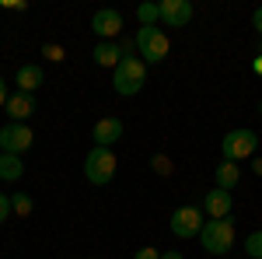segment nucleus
Listing matches in <instances>:
<instances>
[{
  "label": "nucleus",
  "instance_id": "nucleus-1",
  "mask_svg": "<svg viewBox=\"0 0 262 259\" xmlns=\"http://www.w3.org/2000/svg\"><path fill=\"white\" fill-rule=\"evenodd\" d=\"M143 84H147V63H143L140 56H122V63L116 67V74H112L116 95L133 98V95H140Z\"/></svg>",
  "mask_w": 262,
  "mask_h": 259
},
{
  "label": "nucleus",
  "instance_id": "nucleus-2",
  "mask_svg": "<svg viewBox=\"0 0 262 259\" xmlns=\"http://www.w3.org/2000/svg\"><path fill=\"white\" fill-rule=\"evenodd\" d=\"M133 46H137V56L143 63H164L168 53H171V42H168V35H164L158 25L154 28H137Z\"/></svg>",
  "mask_w": 262,
  "mask_h": 259
},
{
  "label": "nucleus",
  "instance_id": "nucleus-3",
  "mask_svg": "<svg viewBox=\"0 0 262 259\" xmlns=\"http://www.w3.org/2000/svg\"><path fill=\"white\" fill-rule=\"evenodd\" d=\"M200 242L210 256H227L234 249V221L224 217V221H206L200 231Z\"/></svg>",
  "mask_w": 262,
  "mask_h": 259
},
{
  "label": "nucleus",
  "instance_id": "nucleus-4",
  "mask_svg": "<svg viewBox=\"0 0 262 259\" xmlns=\"http://www.w3.org/2000/svg\"><path fill=\"white\" fill-rule=\"evenodd\" d=\"M116 165L119 161L112 154V147H91L88 158H84V179L91 186H108L116 179Z\"/></svg>",
  "mask_w": 262,
  "mask_h": 259
},
{
  "label": "nucleus",
  "instance_id": "nucleus-5",
  "mask_svg": "<svg viewBox=\"0 0 262 259\" xmlns=\"http://www.w3.org/2000/svg\"><path fill=\"white\" fill-rule=\"evenodd\" d=\"M221 151H224V161H234V165H238V161L252 158V154L259 151V133H255V130H248V126H238V130L224 133Z\"/></svg>",
  "mask_w": 262,
  "mask_h": 259
},
{
  "label": "nucleus",
  "instance_id": "nucleus-6",
  "mask_svg": "<svg viewBox=\"0 0 262 259\" xmlns=\"http://www.w3.org/2000/svg\"><path fill=\"white\" fill-rule=\"evenodd\" d=\"M32 126L28 123H7V126H0V154H25L28 147H32Z\"/></svg>",
  "mask_w": 262,
  "mask_h": 259
},
{
  "label": "nucleus",
  "instance_id": "nucleus-7",
  "mask_svg": "<svg viewBox=\"0 0 262 259\" xmlns=\"http://www.w3.org/2000/svg\"><path fill=\"white\" fill-rule=\"evenodd\" d=\"M203 224H206V217H203L200 207H179V210L171 214V231H175L179 238H200Z\"/></svg>",
  "mask_w": 262,
  "mask_h": 259
},
{
  "label": "nucleus",
  "instance_id": "nucleus-8",
  "mask_svg": "<svg viewBox=\"0 0 262 259\" xmlns=\"http://www.w3.org/2000/svg\"><path fill=\"white\" fill-rule=\"evenodd\" d=\"M91 28L101 42H116V35L122 32V14L116 7H98L95 18H91Z\"/></svg>",
  "mask_w": 262,
  "mask_h": 259
},
{
  "label": "nucleus",
  "instance_id": "nucleus-9",
  "mask_svg": "<svg viewBox=\"0 0 262 259\" xmlns=\"http://www.w3.org/2000/svg\"><path fill=\"white\" fill-rule=\"evenodd\" d=\"M161 25L164 28H185L192 21V0H161Z\"/></svg>",
  "mask_w": 262,
  "mask_h": 259
},
{
  "label": "nucleus",
  "instance_id": "nucleus-10",
  "mask_svg": "<svg viewBox=\"0 0 262 259\" xmlns=\"http://www.w3.org/2000/svg\"><path fill=\"white\" fill-rule=\"evenodd\" d=\"M200 210H206L210 221H224V217H231V210H234V196H231L227 189H217V186H213V189L203 196Z\"/></svg>",
  "mask_w": 262,
  "mask_h": 259
},
{
  "label": "nucleus",
  "instance_id": "nucleus-11",
  "mask_svg": "<svg viewBox=\"0 0 262 259\" xmlns=\"http://www.w3.org/2000/svg\"><path fill=\"white\" fill-rule=\"evenodd\" d=\"M91 140H95V147H112V144H119L122 140V119L119 116H105V119H98L95 130H91Z\"/></svg>",
  "mask_w": 262,
  "mask_h": 259
},
{
  "label": "nucleus",
  "instance_id": "nucleus-12",
  "mask_svg": "<svg viewBox=\"0 0 262 259\" xmlns=\"http://www.w3.org/2000/svg\"><path fill=\"white\" fill-rule=\"evenodd\" d=\"M7 116H11V123H25L35 116V95H21V91H14L11 98H7Z\"/></svg>",
  "mask_w": 262,
  "mask_h": 259
},
{
  "label": "nucleus",
  "instance_id": "nucleus-13",
  "mask_svg": "<svg viewBox=\"0 0 262 259\" xmlns=\"http://www.w3.org/2000/svg\"><path fill=\"white\" fill-rule=\"evenodd\" d=\"M42 81H46V74H42L39 63H25V67L18 70V77H14V84H18L21 95H35V91L42 88Z\"/></svg>",
  "mask_w": 262,
  "mask_h": 259
},
{
  "label": "nucleus",
  "instance_id": "nucleus-14",
  "mask_svg": "<svg viewBox=\"0 0 262 259\" xmlns=\"http://www.w3.org/2000/svg\"><path fill=\"white\" fill-rule=\"evenodd\" d=\"M95 63L116 70V67L122 63V46L119 42H95Z\"/></svg>",
  "mask_w": 262,
  "mask_h": 259
},
{
  "label": "nucleus",
  "instance_id": "nucleus-15",
  "mask_svg": "<svg viewBox=\"0 0 262 259\" xmlns=\"http://www.w3.org/2000/svg\"><path fill=\"white\" fill-rule=\"evenodd\" d=\"M213 179H217V189H234L238 186V179H242V168L234 165V161H221L217 168H213Z\"/></svg>",
  "mask_w": 262,
  "mask_h": 259
},
{
  "label": "nucleus",
  "instance_id": "nucleus-16",
  "mask_svg": "<svg viewBox=\"0 0 262 259\" xmlns=\"http://www.w3.org/2000/svg\"><path fill=\"white\" fill-rule=\"evenodd\" d=\"M25 175V165L18 154H0V179L4 182H18Z\"/></svg>",
  "mask_w": 262,
  "mask_h": 259
},
{
  "label": "nucleus",
  "instance_id": "nucleus-17",
  "mask_svg": "<svg viewBox=\"0 0 262 259\" xmlns=\"http://www.w3.org/2000/svg\"><path fill=\"white\" fill-rule=\"evenodd\" d=\"M137 21H140V28H154L161 21V7L158 4H140L137 7Z\"/></svg>",
  "mask_w": 262,
  "mask_h": 259
},
{
  "label": "nucleus",
  "instance_id": "nucleus-18",
  "mask_svg": "<svg viewBox=\"0 0 262 259\" xmlns=\"http://www.w3.org/2000/svg\"><path fill=\"white\" fill-rule=\"evenodd\" d=\"M11 207H14V214H18V217H28V214L35 210V203H32L28 193H14V196H11Z\"/></svg>",
  "mask_w": 262,
  "mask_h": 259
},
{
  "label": "nucleus",
  "instance_id": "nucleus-19",
  "mask_svg": "<svg viewBox=\"0 0 262 259\" xmlns=\"http://www.w3.org/2000/svg\"><path fill=\"white\" fill-rule=\"evenodd\" d=\"M245 252L252 259H262V231H252V235L245 238Z\"/></svg>",
  "mask_w": 262,
  "mask_h": 259
},
{
  "label": "nucleus",
  "instance_id": "nucleus-20",
  "mask_svg": "<svg viewBox=\"0 0 262 259\" xmlns=\"http://www.w3.org/2000/svg\"><path fill=\"white\" fill-rule=\"evenodd\" d=\"M150 165H154V172H158V175H171V161L164 158V154H154Z\"/></svg>",
  "mask_w": 262,
  "mask_h": 259
},
{
  "label": "nucleus",
  "instance_id": "nucleus-21",
  "mask_svg": "<svg viewBox=\"0 0 262 259\" xmlns=\"http://www.w3.org/2000/svg\"><path fill=\"white\" fill-rule=\"evenodd\" d=\"M11 210H14V207H11V196H4V193H0V224H7Z\"/></svg>",
  "mask_w": 262,
  "mask_h": 259
},
{
  "label": "nucleus",
  "instance_id": "nucleus-22",
  "mask_svg": "<svg viewBox=\"0 0 262 259\" xmlns=\"http://www.w3.org/2000/svg\"><path fill=\"white\" fill-rule=\"evenodd\" d=\"M42 53H46V60H63V49H60V46H53V42H49Z\"/></svg>",
  "mask_w": 262,
  "mask_h": 259
},
{
  "label": "nucleus",
  "instance_id": "nucleus-23",
  "mask_svg": "<svg viewBox=\"0 0 262 259\" xmlns=\"http://www.w3.org/2000/svg\"><path fill=\"white\" fill-rule=\"evenodd\" d=\"M133 259H161V252L147 245V249H140V252H137V256H133Z\"/></svg>",
  "mask_w": 262,
  "mask_h": 259
},
{
  "label": "nucleus",
  "instance_id": "nucleus-24",
  "mask_svg": "<svg viewBox=\"0 0 262 259\" xmlns=\"http://www.w3.org/2000/svg\"><path fill=\"white\" fill-rule=\"evenodd\" d=\"M7 98H11V91H7V81L0 77V109H4V105H7Z\"/></svg>",
  "mask_w": 262,
  "mask_h": 259
},
{
  "label": "nucleus",
  "instance_id": "nucleus-25",
  "mask_svg": "<svg viewBox=\"0 0 262 259\" xmlns=\"http://www.w3.org/2000/svg\"><path fill=\"white\" fill-rule=\"evenodd\" d=\"M252 25H255V32H259V39H262V7H255V14H252Z\"/></svg>",
  "mask_w": 262,
  "mask_h": 259
},
{
  "label": "nucleus",
  "instance_id": "nucleus-26",
  "mask_svg": "<svg viewBox=\"0 0 262 259\" xmlns=\"http://www.w3.org/2000/svg\"><path fill=\"white\" fill-rule=\"evenodd\" d=\"M252 70H255V74L262 77V56H255V60H252Z\"/></svg>",
  "mask_w": 262,
  "mask_h": 259
},
{
  "label": "nucleus",
  "instance_id": "nucleus-27",
  "mask_svg": "<svg viewBox=\"0 0 262 259\" xmlns=\"http://www.w3.org/2000/svg\"><path fill=\"white\" fill-rule=\"evenodd\" d=\"M161 259H185L182 252H161Z\"/></svg>",
  "mask_w": 262,
  "mask_h": 259
},
{
  "label": "nucleus",
  "instance_id": "nucleus-28",
  "mask_svg": "<svg viewBox=\"0 0 262 259\" xmlns=\"http://www.w3.org/2000/svg\"><path fill=\"white\" fill-rule=\"evenodd\" d=\"M252 168H255V175H262V158L255 161V165H252Z\"/></svg>",
  "mask_w": 262,
  "mask_h": 259
},
{
  "label": "nucleus",
  "instance_id": "nucleus-29",
  "mask_svg": "<svg viewBox=\"0 0 262 259\" xmlns=\"http://www.w3.org/2000/svg\"><path fill=\"white\" fill-rule=\"evenodd\" d=\"M259 56H262V39H259Z\"/></svg>",
  "mask_w": 262,
  "mask_h": 259
},
{
  "label": "nucleus",
  "instance_id": "nucleus-30",
  "mask_svg": "<svg viewBox=\"0 0 262 259\" xmlns=\"http://www.w3.org/2000/svg\"><path fill=\"white\" fill-rule=\"evenodd\" d=\"M259 116H262V102H259Z\"/></svg>",
  "mask_w": 262,
  "mask_h": 259
}]
</instances>
